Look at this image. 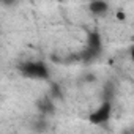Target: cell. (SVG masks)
<instances>
[{
    "label": "cell",
    "instance_id": "6da1fadb",
    "mask_svg": "<svg viewBox=\"0 0 134 134\" xmlns=\"http://www.w3.org/2000/svg\"><path fill=\"white\" fill-rule=\"evenodd\" d=\"M19 74L30 81H51V70L43 60H24L18 66Z\"/></svg>",
    "mask_w": 134,
    "mask_h": 134
},
{
    "label": "cell",
    "instance_id": "7a4b0ae2",
    "mask_svg": "<svg viewBox=\"0 0 134 134\" xmlns=\"http://www.w3.org/2000/svg\"><path fill=\"white\" fill-rule=\"evenodd\" d=\"M104 51V41L98 30L87 32L85 38V49L82 52V58L85 60H98Z\"/></svg>",
    "mask_w": 134,
    "mask_h": 134
},
{
    "label": "cell",
    "instance_id": "3957f363",
    "mask_svg": "<svg viewBox=\"0 0 134 134\" xmlns=\"http://www.w3.org/2000/svg\"><path fill=\"white\" fill-rule=\"evenodd\" d=\"M112 114H114V103H112V99H103L99 103V106L95 107L88 114V121L92 125L101 126V125H106V123L110 121Z\"/></svg>",
    "mask_w": 134,
    "mask_h": 134
},
{
    "label": "cell",
    "instance_id": "277c9868",
    "mask_svg": "<svg viewBox=\"0 0 134 134\" xmlns=\"http://www.w3.org/2000/svg\"><path fill=\"white\" fill-rule=\"evenodd\" d=\"M35 107L40 114V117H52L57 112V106H55V99L51 95H43L35 101Z\"/></svg>",
    "mask_w": 134,
    "mask_h": 134
},
{
    "label": "cell",
    "instance_id": "5b68a950",
    "mask_svg": "<svg viewBox=\"0 0 134 134\" xmlns=\"http://www.w3.org/2000/svg\"><path fill=\"white\" fill-rule=\"evenodd\" d=\"M87 10L93 18H106L110 11V5L107 3V0H90Z\"/></svg>",
    "mask_w": 134,
    "mask_h": 134
},
{
    "label": "cell",
    "instance_id": "8992f818",
    "mask_svg": "<svg viewBox=\"0 0 134 134\" xmlns=\"http://www.w3.org/2000/svg\"><path fill=\"white\" fill-rule=\"evenodd\" d=\"M19 3H21V0H2V2H0V5H3L7 8H14Z\"/></svg>",
    "mask_w": 134,
    "mask_h": 134
},
{
    "label": "cell",
    "instance_id": "52a82bcc",
    "mask_svg": "<svg viewBox=\"0 0 134 134\" xmlns=\"http://www.w3.org/2000/svg\"><path fill=\"white\" fill-rule=\"evenodd\" d=\"M0 2H2V0H0Z\"/></svg>",
    "mask_w": 134,
    "mask_h": 134
}]
</instances>
